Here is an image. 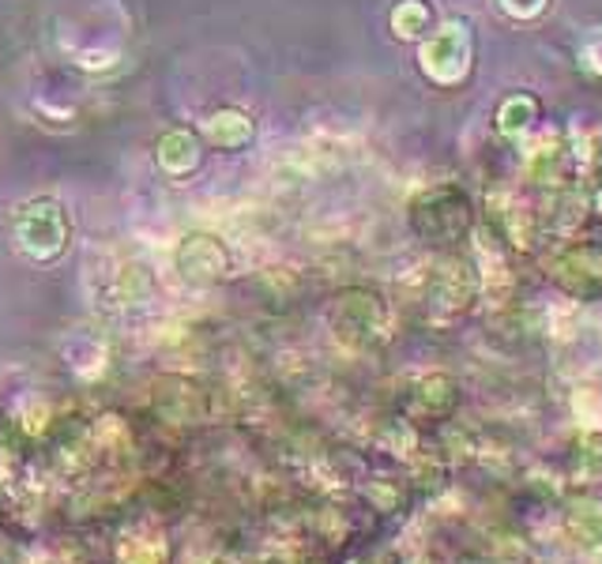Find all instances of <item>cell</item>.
Listing matches in <instances>:
<instances>
[{
  "label": "cell",
  "instance_id": "8fae6325",
  "mask_svg": "<svg viewBox=\"0 0 602 564\" xmlns=\"http://www.w3.org/2000/svg\"><path fill=\"white\" fill-rule=\"evenodd\" d=\"M121 564H166V542L159 538H125L117 550Z\"/></svg>",
  "mask_w": 602,
  "mask_h": 564
},
{
  "label": "cell",
  "instance_id": "4fadbf2b",
  "mask_svg": "<svg viewBox=\"0 0 602 564\" xmlns=\"http://www.w3.org/2000/svg\"><path fill=\"white\" fill-rule=\"evenodd\" d=\"M568 530H573L584 546H599L602 542V504H576L573 516H568Z\"/></svg>",
  "mask_w": 602,
  "mask_h": 564
},
{
  "label": "cell",
  "instance_id": "2e32d148",
  "mask_svg": "<svg viewBox=\"0 0 602 564\" xmlns=\"http://www.w3.org/2000/svg\"><path fill=\"white\" fill-rule=\"evenodd\" d=\"M550 0H501V8L509 15H516V20H535V15L547 12Z\"/></svg>",
  "mask_w": 602,
  "mask_h": 564
},
{
  "label": "cell",
  "instance_id": "9c48e42d",
  "mask_svg": "<svg viewBox=\"0 0 602 564\" xmlns=\"http://www.w3.org/2000/svg\"><path fill=\"white\" fill-rule=\"evenodd\" d=\"M429 23H434V8H429L426 0H400V4L392 8V30L400 38L426 35Z\"/></svg>",
  "mask_w": 602,
  "mask_h": 564
},
{
  "label": "cell",
  "instance_id": "9a60e30c",
  "mask_svg": "<svg viewBox=\"0 0 602 564\" xmlns=\"http://www.w3.org/2000/svg\"><path fill=\"white\" fill-rule=\"evenodd\" d=\"M95 440H99L102 448H110V444H128V433H125V425H121L117 418H102L99 425H95Z\"/></svg>",
  "mask_w": 602,
  "mask_h": 564
},
{
  "label": "cell",
  "instance_id": "5bb4252c",
  "mask_svg": "<svg viewBox=\"0 0 602 564\" xmlns=\"http://www.w3.org/2000/svg\"><path fill=\"white\" fill-rule=\"evenodd\" d=\"M573 411H576V418H580L584 425H602V396H599V391H591V388L576 391V396H573Z\"/></svg>",
  "mask_w": 602,
  "mask_h": 564
},
{
  "label": "cell",
  "instance_id": "7a4b0ae2",
  "mask_svg": "<svg viewBox=\"0 0 602 564\" xmlns=\"http://www.w3.org/2000/svg\"><path fill=\"white\" fill-rule=\"evenodd\" d=\"M422 68L437 84H460L471 68V27L463 20H449L422 46Z\"/></svg>",
  "mask_w": 602,
  "mask_h": 564
},
{
  "label": "cell",
  "instance_id": "30bf717a",
  "mask_svg": "<svg viewBox=\"0 0 602 564\" xmlns=\"http://www.w3.org/2000/svg\"><path fill=\"white\" fill-rule=\"evenodd\" d=\"M452 399H455V391H452V384L444 380V376H426V380L418 384V391H414V411L437 418V414L449 411Z\"/></svg>",
  "mask_w": 602,
  "mask_h": 564
},
{
  "label": "cell",
  "instance_id": "8992f818",
  "mask_svg": "<svg viewBox=\"0 0 602 564\" xmlns=\"http://www.w3.org/2000/svg\"><path fill=\"white\" fill-rule=\"evenodd\" d=\"M471 272L463 264H455V260H449V264H441L434 272V283H429V298L437 301L441 309H463L471 298Z\"/></svg>",
  "mask_w": 602,
  "mask_h": 564
},
{
  "label": "cell",
  "instance_id": "277c9868",
  "mask_svg": "<svg viewBox=\"0 0 602 564\" xmlns=\"http://www.w3.org/2000/svg\"><path fill=\"white\" fill-rule=\"evenodd\" d=\"M557 279L573 293H599L602 290V249H595V245H568L557 256Z\"/></svg>",
  "mask_w": 602,
  "mask_h": 564
},
{
  "label": "cell",
  "instance_id": "5b68a950",
  "mask_svg": "<svg viewBox=\"0 0 602 564\" xmlns=\"http://www.w3.org/2000/svg\"><path fill=\"white\" fill-rule=\"evenodd\" d=\"M339 335L351 339V347H365L369 339H377L385 331V309H380L377 298H365V293H354V298L343 301L339 309Z\"/></svg>",
  "mask_w": 602,
  "mask_h": 564
},
{
  "label": "cell",
  "instance_id": "52a82bcc",
  "mask_svg": "<svg viewBox=\"0 0 602 564\" xmlns=\"http://www.w3.org/2000/svg\"><path fill=\"white\" fill-rule=\"evenodd\" d=\"M200 162V143L189 133H166L159 140V166L170 174H189Z\"/></svg>",
  "mask_w": 602,
  "mask_h": 564
},
{
  "label": "cell",
  "instance_id": "ac0fdd59",
  "mask_svg": "<svg viewBox=\"0 0 602 564\" xmlns=\"http://www.w3.org/2000/svg\"><path fill=\"white\" fill-rule=\"evenodd\" d=\"M584 64H588L595 76H602V30L588 38V46H584Z\"/></svg>",
  "mask_w": 602,
  "mask_h": 564
},
{
  "label": "cell",
  "instance_id": "7c38bea8",
  "mask_svg": "<svg viewBox=\"0 0 602 564\" xmlns=\"http://www.w3.org/2000/svg\"><path fill=\"white\" fill-rule=\"evenodd\" d=\"M531 121H535V102H531V98H524V95L509 98V102L501 105V113H498V128L504 136L527 133V128H531Z\"/></svg>",
  "mask_w": 602,
  "mask_h": 564
},
{
  "label": "cell",
  "instance_id": "ba28073f",
  "mask_svg": "<svg viewBox=\"0 0 602 564\" xmlns=\"http://www.w3.org/2000/svg\"><path fill=\"white\" fill-rule=\"evenodd\" d=\"M203 128H208V140L218 147H241L252 136V121L238 110H218Z\"/></svg>",
  "mask_w": 602,
  "mask_h": 564
},
{
  "label": "cell",
  "instance_id": "3957f363",
  "mask_svg": "<svg viewBox=\"0 0 602 564\" xmlns=\"http://www.w3.org/2000/svg\"><path fill=\"white\" fill-rule=\"evenodd\" d=\"M177 272L181 279H189L192 286H208V283H218L226 275V249L208 234H192L177 245Z\"/></svg>",
  "mask_w": 602,
  "mask_h": 564
},
{
  "label": "cell",
  "instance_id": "6da1fadb",
  "mask_svg": "<svg viewBox=\"0 0 602 564\" xmlns=\"http://www.w3.org/2000/svg\"><path fill=\"white\" fill-rule=\"evenodd\" d=\"M15 241L30 260H53L61 256L68 241V223H64L61 203L53 200H30L15 211Z\"/></svg>",
  "mask_w": 602,
  "mask_h": 564
},
{
  "label": "cell",
  "instance_id": "e0dca14e",
  "mask_svg": "<svg viewBox=\"0 0 602 564\" xmlns=\"http://www.w3.org/2000/svg\"><path fill=\"white\" fill-rule=\"evenodd\" d=\"M20 422L27 425L30 433H38V429H46V422H50V406L46 403H30L27 411L20 414Z\"/></svg>",
  "mask_w": 602,
  "mask_h": 564
}]
</instances>
